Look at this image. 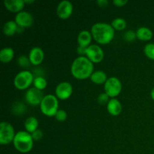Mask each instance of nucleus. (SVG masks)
I'll return each instance as SVG.
<instances>
[{"label": "nucleus", "mask_w": 154, "mask_h": 154, "mask_svg": "<svg viewBox=\"0 0 154 154\" xmlns=\"http://www.w3.org/2000/svg\"><path fill=\"white\" fill-rule=\"evenodd\" d=\"M107 110L112 116H118L122 111V105L118 99L113 98L107 104Z\"/></svg>", "instance_id": "2eb2a0df"}, {"label": "nucleus", "mask_w": 154, "mask_h": 154, "mask_svg": "<svg viewBox=\"0 0 154 154\" xmlns=\"http://www.w3.org/2000/svg\"><path fill=\"white\" fill-rule=\"evenodd\" d=\"M136 38V32H134L132 30H128L123 35V38L127 42H132Z\"/></svg>", "instance_id": "a878e982"}, {"label": "nucleus", "mask_w": 154, "mask_h": 154, "mask_svg": "<svg viewBox=\"0 0 154 154\" xmlns=\"http://www.w3.org/2000/svg\"><path fill=\"white\" fill-rule=\"evenodd\" d=\"M44 97L43 92L35 87L29 89L26 93V100L31 105H40Z\"/></svg>", "instance_id": "9d476101"}, {"label": "nucleus", "mask_w": 154, "mask_h": 154, "mask_svg": "<svg viewBox=\"0 0 154 154\" xmlns=\"http://www.w3.org/2000/svg\"><path fill=\"white\" fill-rule=\"evenodd\" d=\"M18 26L14 20H9L3 26V33L7 36H12L17 31Z\"/></svg>", "instance_id": "aec40b11"}, {"label": "nucleus", "mask_w": 154, "mask_h": 154, "mask_svg": "<svg viewBox=\"0 0 154 154\" xmlns=\"http://www.w3.org/2000/svg\"><path fill=\"white\" fill-rule=\"evenodd\" d=\"M91 34L94 40L100 45H107L114 37V29L106 23H96L91 28Z\"/></svg>", "instance_id": "f03ea898"}, {"label": "nucleus", "mask_w": 154, "mask_h": 154, "mask_svg": "<svg viewBox=\"0 0 154 154\" xmlns=\"http://www.w3.org/2000/svg\"><path fill=\"white\" fill-rule=\"evenodd\" d=\"M55 118L57 121L59 122H63L66 120L67 118V113L66 111L63 109H59L57 112L55 114Z\"/></svg>", "instance_id": "bb28decb"}, {"label": "nucleus", "mask_w": 154, "mask_h": 154, "mask_svg": "<svg viewBox=\"0 0 154 154\" xmlns=\"http://www.w3.org/2000/svg\"><path fill=\"white\" fill-rule=\"evenodd\" d=\"M71 72L77 79H87L93 73V63L87 57H78L72 63Z\"/></svg>", "instance_id": "f257e3e1"}, {"label": "nucleus", "mask_w": 154, "mask_h": 154, "mask_svg": "<svg viewBox=\"0 0 154 154\" xmlns=\"http://www.w3.org/2000/svg\"><path fill=\"white\" fill-rule=\"evenodd\" d=\"M73 5L70 1L63 0L58 4L57 8V14L62 20H66L72 14Z\"/></svg>", "instance_id": "9b49d317"}, {"label": "nucleus", "mask_w": 154, "mask_h": 154, "mask_svg": "<svg viewBox=\"0 0 154 154\" xmlns=\"http://www.w3.org/2000/svg\"><path fill=\"white\" fill-rule=\"evenodd\" d=\"M128 2L127 0H114L113 3L117 7H123Z\"/></svg>", "instance_id": "2f4dec72"}, {"label": "nucleus", "mask_w": 154, "mask_h": 154, "mask_svg": "<svg viewBox=\"0 0 154 154\" xmlns=\"http://www.w3.org/2000/svg\"><path fill=\"white\" fill-rule=\"evenodd\" d=\"M136 37L141 41H149L153 38V32L147 27H140L136 30Z\"/></svg>", "instance_id": "f3484780"}, {"label": "nucleus", "mask_w": 154, "mask_h": 154, "mask_svg": "<svg viewBox=\"0 0 154 154\" xmlns=\"http://www.w3.org/2000/svg\"><path fill=\"white\" fill-rule=\"evenodd\" d=\"M73 88L72 84L67 81H63L60 83L56 87V96L57 99L61 100H66L68 99L72 94Z\"/></svg>", "instance_id": "1a4fd4ad"}, {"label": "nucleus", "mask_w": 154, "mask_h": 154, "mask_svg": "<svg viewBox=\"0 0 154 154\" xmlns=\"http://www.w3.org/2000/svg\"><path fill=\"white\" fill-rule=\"evenodd\" d=\"M17 63L21 67H23V68L28 67V66H29L30 63H30V60L29 59V57H26V56H23V55L20 56V57L18 58Z\"/></svg>", "instance_id": "cd10ccee"}, {"label": "nucleus", "mask_w": 154, "mask_h": 154, "mask_svg": "<svg viewBox=\"0 0 154 154\" xmlns=\"http://www.w3.org/2000/svg\"><path fill=\"white\" fill-rule=\"evenodd\" d=\"M28 57L29 59L31 64L34 65V66H38L43 62L45 54H44V51H42L41 48L34 47L30 50Z\"/></svg>", "instance_id": "ddd939ff"}, {"label": "nucleus", "mask_w": 154, "mask_h": 154, "mask_svg": "<svg viewBox=\"0 0 154 154\" xmlns=\"http://www.w3.org/2000/svg\"><path fill=\"white\" fill-rule=\"evenodd\" d=\"M33 85H34V87L42 91V90L46 88L47 85H48V82H47L46 79L45 78L42 76H38L34 78Z\"/></svg>", "instance_id": "5701e85b"}, {"label": "nucleus", "mask_w": 154, "mask_h": 154, "mask_svg": "<svg viewBox=\"0 0 154 154\" xmlns=\"http://www.w3.org/2000/svg\"><path fill=\"white\" fill-rule=\"evenodd\" d=\"M111 25L112 26V27L115 30L120 31V30H123L126 29V21L123 18L117 17V18H115L114 20H113Z\"/></svg>", "instance_id": "4be33fe9"}, {"label": "nucleus", "mask_w": 154, "mask_h": 154, "mask_svg": "<svg viewBox=\"0 0 154 154\" xmlns=\"http://www.w3.org/2000/svg\"><path fill=\"white\" fill-rule=\"evenodd\" d=\"M3 3L9 11L17 14L22 11L25 5L24 0H5Z\"/></svg>", "instance_id": "4468645a"}, {"label": "nucleus", "mask_w": 154, "mask_h": 154, "mask_svg": "<svg viewBox=\"0 0 154 154\" xmlns=\"http://www.w3.org/2000/svg\"><path fill=\"white\" fill-rule=\"evenodd\" d=\"M91 32L88 30H83L78 35V43L79 46L84 48H88L90 45L92 41Z\"/></svg>", "instance_id": "dca6fc26"}, {"label": "nucleus", "mask_w": 154, "mask_h": 154, "mask_svg": "<svg viewBox=\"0 0 154 154\" xmlns=\"http://www.w3.org/2000/svg\"><path fill=\"white\" fill-rule=\"evenodd\" d=\"M122 90L121 81L116 77L108 78L105 84V93L111 99L117 96Z\"/></svg>", "instance_id": "0eeeda50"}, {"label": "nucleus", "mask_w": 154, "mask_h": 154, "mask_svg": "<svg viewBox=\"0 0 154 154\" xmlns=\"http://www.w3.org/2000/svg\"><path fill=\"white\" fill-rule=\"evenodd\" d=\"M31 135L34 141H39V140L42 139V137H43V132H42L41 129H38L37 130H35L34 132H32Z\"/></svg>", "instance_id": "c756f323"}, {"label": "nucleus", "mask_w": 154, "mask_h": 154, "mask_svg": "<svg viewBox=\"0 0 154 154\" xmlns=\"http://www.w3.org/2000/svg\"><path fill=\"white\" fill-rule=\"evenodd\" d=\"M144 52L146 57L150 60H154V44L149 43L146 45L144 48Z\"/></svg>", "instance_id": "b1692460"}, {"label": "nucleus", "mask_w": 154, "mask_h": 154, "mask_svg": "<svg viewBox=\"0 0 154 154\" xmlns=\"http://www.w3.org/2000/svg\"><path fill=\"white\" fill-rule=\"evenodd\" d=\"M86 56L93 63H99L103 60L104 51L98 45H90L87 48Z\"/></svg>", "instance_id": "6e6552de"}, {"label": "nucleus", "mask_w": 154, "mask_h": 154, "mask_svg": "<svg viewBox=\"0 0 154 154\" xmlns=\"http://www.w3.org/2000/svg\"><path fill=\"white\" fill-rule=\"evenodd\" d=\"M24 126L26 132L32 134L35 131L37 130L38 127V121L35 117H29L25 120Z\"/></svg>", "instance_id": "412c9836"}, {"label": "nucleus", "mask_w": 154, "mask_h": 154, "mask_svg": "<svg viewBox=\"0 0 154 154\" xmlns=\"http://www.w3.org/2000/svg\"><path fill=\"white\" fill-rule=\"evenodd\" d=\"M90 80L93 81L94 84H105V82L108 80L107 78V75L105 74V72L101 70L95 71L92 75L90 76Z\"/></svg>", "instance_id": "6ab92c4d"}, {"label": "nucleus", "mask_w": 154, "mask_h": 154, "mask_svg": "<svg viewBox=\"0 0 154 154\" xmlns=\"http://www.w3.org/2000/svg\"><path fill=\"white\" fill-rule=\"evenodd\" d=\"M34 78V76L29 71H22L17 74L15 76L14 79V84L18 90H26L32 84Z\"/></svg>", "instance_id": "39448f33"}, {"label": "nucleus", "mask_w": 154, "mask_h": 154, "mask_svg": "<svg viewBox=\"0 0 154 154\" xmlns=\"http://www.w3.org/2000/svg\"><path fill=\"white\" fill-rule=\"evenodd\" d=\"M150 96H151L152 99H153V100H154V87H153V89H152L151 92H150Z\"/></svg>", "instance_id": "72a5a7b5"}, {"label": "nucleus", "mask_w": 154, "mask_h": 154, "mask_svg": "<svg viewBox=\"0 0 154 154\" xmlns=\"http://www.w3.org/2000/svg\"><path fill=\"white\" fill-rule=\"evenodd\" d=\"M14 56V51L11 48H4L0 51V61L8 63L11 61Z\"/></svg>", "instance_id": "a211bd4d"}, {"label": "nucleus", "mask_w": 154, "mask_h": 154, "mask_svg": "<svg viewBox=\"0 0 154 154\" xmlns=\"http://www.w3.org/2000/svg\"><path fill=\"white\" fill-rule=\"evenodd\" d=\"M96 2H97L98 5H99V7H102V8L106 7V6L108 5V0H98Z\"/></svg>", "instance_id": "473e14b6"}, {"label": "nucleus", "mask_w": 154, "mask_h": 154, "mask_svg": "<svg viewBox=\"0 0 154 154\" xmlns=\"http://www.w3.org/2000/svg\"><path fill=\"white\" fill-rule=\"evenodd\" d=\"M97 101L99 102V104H100V105H105V104H108V102L110 101L109 96L105 93H101L98 96Z\"/></svg>", "instance_id": "c85d7f7f"}, {"label": "nucleus", "mask_w": 154, "mask_h": 154, "mask_svg": "<svg viewBox=\"0 0 154 154\" xmlns=\"http://www.w3.org/2000/svg\"><path fill=\"white\" fill-rule=\"evenodd\" d=\"M40 109L42 114L47 117H54L59 110V102L57 96L52 94L45 96L40 104Z\"/></svg>", "instance_id": "20e7f679"}, {"label": "nucleus", "mask_w": 154, "mask_h": 154, "mask_svg": "<svg viewBox=\"0 0 154 154\" xmlns=\"http://www.w3.org/2000/svg\"><path fill=\"white\" fill-rule=\"evenodd\" d=\"M33 141L31 134L26 131H19L15 135L13 144L15 149L20 153H26L32 149Z\"/></svg>", "instance_id": "7ed1b4c3"}, {"label": "nucleus", "mask_w": 154, "mask_h": 154, "mask_svg": "<svg viewBox=\"0 0 154 154\" xmlns=\"http://www.w3.org/2000/svg\"><path fill=\"white\" fill-rule=\"evenodd\" d=\"M15 135L14 129L11 123L5 121L0 123V144L2 145L13 142Z\"/></svg>", "instance_id": "423d86ee"}, {"label": "nucleus", "mask_w": 154, "mask_h": 154, "mask_svg": "<svg viewBox=\"0 0 154 154\" xmlns=\"http://www.w3.org/2000/svg\"><path fill=\"white\" fill-rule=\"evenodd\" d=\"M26 110V106L21 102H18L17 103H15L14 105L12 107V111L14 112V114H15L16 115H20L21 114L25 111Z\"/></svg>", "instance_id": "393cba45"}, {"label": "nucleus", "mask_w": 154, "mask_h": 154, "mask_svg": "<svg viewBox=\"0 0 154 154\" xmlns=\"http://www.w3.org/2000/svg\"><path fill=\"white\" fill-rule=\"evenodd\" d=\"M15 22L17 24L18 26L26 28V27L31 26L33 24V19L32 15L27 11H22L19 12L15 16Z\"/></svg>", "instance_id": "f8f14e48"}, {"label": "nucleus", "mask_w": 154, "mask_h": 154, "mask_svg": "<svg viewBox=\"0 0 154 154\" xmlns=\"http://www.w3.org/2000/svg\"><path fill=\"white\" fill-rule=\"evenodd\" d=\"M87 48H84V47L78 46L77 48V53L80 55V57H84L86 55V51H87Z\"/></svg>", "instance_id": "7c9ffc66"}, {"label": "nucleus", "mask_w": 154, "mask_h": 154, "mask_svg": "<svg viewBox=\"0 0 154 154\" xmlns=\"http://www.w3.org/2000/svg\"><path fill=\"white\" fill-rule=\"evenodd\" d=\"M34 2H35L34 0H30V1H29V0H24V2L28 3V4H29V3L31 4V3H33Z\"/></svg>", "instance_id": "f704fd0d"}]
</instances>
